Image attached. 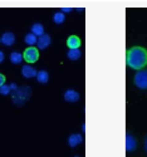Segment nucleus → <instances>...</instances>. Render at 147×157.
<instances>
[{
    "mask_svg": "<svg viewBox=\"0 0 147 157\" xmlns=\"http://www.w3.org/2000/svg\"><path fill=\"white\" fill-rule=\"evenodd\" d=\"M9 59H10V62L13 64H20L23 62V59H24V54H21L20 52H17V50L11 52L10 56H9Z\"/></svg>",
    "mask_w": 147,
    "mask_h": 157,
    "instance_id": "nucleus-12",
    "label": "nucleus"
},
{
    "mask_svg": "<svg viewBox=\"0 0 147 157\" xmlns=\"http://www.w3.org/2000/svg\"><path fill=\"white\" fill-rule=\"evenodd\" d=\"M38 72L34 67H32L30 64H26V65H23L21 67V75L24 78H28V79H30V78H34L37 77Z\"/></svg>",
    "mask_w": 147,
    "mask_h": 157,
    "instance_id": "nucleus-6",
    "label": "nucleus"
},
{
    "mask_svg": "<svg viewBox=\"0 0 147 157\" xmlns=\"http://www.w3.org/2000/svg\"><path fill=\"white\" fill-rule=\"evenodd\" d=\"M127 67L133 71H140L147 67V49L140 45L132 47L127 50L126 54Z\"/></svg>",
    "mask_w": 147,
    "mask_h": 157,
    "instance_id": "nucleus-1",
    "label": "nucleus"
},
{
    "mask_svg": "<svg viewBox=\"0 0 147 157\" xmlns=\"http://www.w3.org/2000/svg\"><path fill=\"white\" fill-rule=\"evenodd\" d=\"M10 87H11V90H13V92H14V90H17V89H18V86H15L14 83H13V84H10Z\"/></svg>",
    "mask_w": 147,
    "mask_h": 157,
    "instance_id": "nucleus-23",
    "label": "nucleus"
},
{
    "mask_svg": "<svg viewBox=\"0 0 147 157\" xmlns=\"http://www.w3.org/2000/svg\"><path fill=\"white\" fill-rule=\"evenodd\" d=\"M133 83L138 89L147 90V67L136 71V74L133 77Z\"/></svg>",
    "mask_w": 147,
    "mask_h": 157,
    "instance_id": "nucleus-3",
    "label": "nucleus"
},
{
    "mask_svg": "<svg viewBox=\"0 0 147 157\" xmlns=\"http://www.w3.org/2000/svg\"><path fill=\"white\" fill-rule=\"evenodd\" d=\"M83 142V136L81 133H73L68 137V145L71 147H77Z\"/></svg>",
    "mask_w": 147,
    "mask_h": 157,
    "instance_id": "nucleus-10",
    "label": "nucleus"
},
{
    "mask_svg": "<svg viewBox=\"0 0 147 157\" xmlns=\"http://www.w3.org/2000/svg\"><path fill=\"white\" fill-rule=\"evenodd\" d=\"M2 43L6 47H11L13 44L15 43V35L14 33L11 32H5L3 35H2Z\"/></svg>",
    "mask_w": 147,
    "mask_h": 157,
    "instance_id": "nucleus-8",
    "label": "nucleus"
},
{
    "mask_svg": "<svg viewBox=\"0 0 147 157\" xmlns=\"http://www.w3.org/2000/svg\"><path fill=\"white\" fill-rule=\"evenodd\" d=\"M4 53H3V52L2 50H0V63H3V60H4Z\"/></svg>",
    "mask_w": 147,
    "mask_h": 157,
    "instance_id": "nucleus-22",
    "label": "nucleus"
},
{
    "mask_svg": "<svg viewBox=\"0 0 147 157\" xmlns=\"http://www.w3.org/2000/svg\"><path fill=\"white\" fill-rule=\"evenodd\" d=\"M64 20H65V15H64L63 11H58L53 15V21H54L56 24H63Z\"/></svg>",
    "mask_w": 147,
    "mask_h": 157,
    "instance_id": "nucleus-17",
    "label": "nucleus"
},
{
    "mask_svg": "<svg viewBox=\"0 0 147 157\" xmlns=\"http://www.w3.org/2000/svg\"><path fill=\"white\" fill-rule=\"evenodd\" d=\"M64 99L67 102H69V103H74V102H78L79 98H81V96H79V93L77 92V90L74 89H68V90H65V93H64Z\"/></svg>",
    "mask_w": 147,
    "mask_h": 157,
    "instance_id": "nucleus-7",
    "label": "nucleus"
},
{
    "mask_svg": "<svg viewBox=\"0 0 147 157\" xmlns=\"http://www.w3.org/2000/svg\"><path fill=\"white\" fill-rule=\"evenodd\" d=\"M30 94H32V92H30V88L28 86L18 87V89L13 92V102H14L17 106H21V104H24L26 101H29Z\"/></svg>",
    "mask_w": 147,
    "mask_h": 157,
    "instance_id": "nucleus-2",
    "label": "nucleus"
},
{
    "mask_svg": "<svg viewBox=\"0 0 147 157\" xmlns=\"http://www.w3.org/2000/svg\"><path fill=\"white\" fill-rule=\"evenodd\" d=\"M75 157H78V156H75Z\"/></svg>",
    "mask_w": 147,
    "mask_h": 157,
    "instance_id": "nucleus-25",
    "label": "nucleus"
},
{
    "mask_svg": "<svg viewBox=\"0 0 147 157\" xmlns=\"http://www.w3.org/2000/svg\"><path fill=\"white\" fill-rule=\"evenodd\" d=\"M137 147V140L131 133H126V151L131 152Z\"/></svg>",
    "mask_w": 147,
    "mask_h": 157,
    "instance_id": "nucleus-9",
    "label": "nucleus"
},
{
    "mask_svg": "<svg viewBox=\"0 0 147 157\" xmlns=\"http://www.w3.org/2000/svg\"><path fill=\"white\" fill-rule=\"evenodd\" d=\"M50 43H52V38H50V35H48V34H43V35H41V36H38L37 47H38V49L43 50V49L48 48V47L50 45Z\"/></svg>",
    "mask_w": 147,
    "mask_h": 157,
    "instance_id": "nucleus-5",
    "label": "nucleus"
},
{
    "mask_svg": "<svg viewBox=\"0 0 147 157\" xmlns=\"http://www.w3.org/2000/svg\"><path fill=\"white\" fill-rule=\"evenodd\" d=\"M67 45H68L69 49H77L81 47V39H79L77 35H71L67 40Z\"/></svg>",
    "mask_w": 147,
    "mask_h": 157,
    "instance_id": "nucleus-11",
    "label": "nucleus"
},
{
    "mask_svg": "<svg viewBox=\"0 0 147 157\" xmlns=\"http://www.w3.org/2000/svg\"><path fill=\"white\" fill-rule=\"evenodd\" d=\"M143 148H145V152L147 153V136L145 137V141H143Z\"/></svg>",
    "mask_w": 147,
    "mask_h": 157,
    "instance_id": "nucleus-21",
    "label": "nucleus"
},
{
    "mask_svg": "<svg viewBox=\"0 0 147 157\" xmlns=\"http://www.w3.org/2000/svg\"><path fill=\"white\" fill-rule=\"evenodd\" d=\"M37 81L42 84H47L49 82V73L47 71H39L37 74Z\"/></svg>",
    "mask_w": 147,
    "mask_h": 157,
    "instance_id": "nucleus-15",
    "label": "nucleus"
},
{
    "mask_svg": "<svg viewBox=\"0 0 147 157\" xmlns=\"http://www.w3.org/2000/svg\"><path fill=\"white\" fill-rule=\"evenodd\" d=\"M24 42H25V44H28L29 47H34V45L37 44V42H38V36L30 32L29 34H26V35H25Z\"/></svg>",
    "mask_w": 147,
    "mask_h": 157,
    "instance_id": "nucleus-16",
    "label": "nucleus"
},
{
    "mask_svg": "<svg viewBox=\"0 0 147 157\" xmlns=\"http://www.w3.org/2000/svg\"><path fill=\"white\" fill-rule=\"evenodd\" d=\"M67 57H68L69 60H78L82 57V52L79 50V48L77 49H69L68 53H67Z\"/></svg>",
    "mask_w": 147,
    "mask_h": 157,
    "instance_id": "nucleus-14",
    "label": "nucleus"
},
{
    "mask_svg": "<svg viewBox=\"0 0 147 157\" xmlns=\"http://www.w3.org/2000/svg\"><path fill=\"white\" fill-rule=\"evenodd\" d=\"M60 10L65 14V13H71V11H72V8H62Z\"/></svg>",
    "mask_w": 147,
    "mask_h": 157,
    "instance_id": "nucleus-20",
    "label": "nucleus"
},
{
    "mask_svg": "<svg viewBox=\"0 0 147 157\" xmlns=\"http://www.w3.org/2000/svg\"><path fill=\"white\" fill-rule=\"evenodd\" d=\"M23 54H24L25 62H28L29 64H32V63H35L39 59V49L35 48V47H29V48L25 49V52Z\"/></svg>",
    "mask_w": 147,
    "mask_h": 157,
    "instance_id": "nucleus-4",
    "label": "nucleus"
},
{
    "mask_svg": "<svg viewBox=\"0 0 147 157\" xmlns=\"http://www.w3.org/2000/svg\"><path fill=\"white\" fill-rule=\"evenodd\" d=\"M5 75H3V74H0V87H2L3 84H5Z\"/></svg>",
    "mask_w": 147,
    "mask_h": 157,
    "instance_id": "nucleus-19",
    "label": "nucleus"
},
{
    "mask_svg": "<svg viewBox=\"0 0 147 157\" xmlns=\"http://www.w3.org/2000/svg\"><path fill=\"white\" fill-rule=\"evenodd\" d=\"M10 92H13L10 84L5 83V84H3L2 87H0V94L2 96H8V94H10Z\"/></svg>",
    "mask_w": 147,
    "mask_h": 157,
    "instance_id": "nucleus-18",
    "label": "nucleus"
},
{
    "mask_svg": "<svg viewBox=\"0 0 147 157\" xmlns=\"http://www.w3.org/2000/svg\"><path fill=\"white\" fill-rule=\"evenodd\" d=\"M30 30H32V33L33 34H35L37 36H41V35H43V34H45L44 33V27H43V24H41V23H35V24H33L32 25V28H30Z\"/></svg>",
    "mask_w": 147,
    "mask_h": 157,
    "instance_id": "nucleus-13",
    "label": "nucleus"
},
{
    "mask_svg": "<svg viewBox=\"0 0 147 157\" xmlns=\"http://www.w3.org/2000/svg\"><path fill=\"white\" fill-rule=\"evenodd\" d=\"M0 43H2V36H0Z\"/></svg>",
    "mask_w": 147,
    "mask_h": 157,
    "instance_id": "nucleus-24",
    "label": "nucleus"
}]
</instances>
